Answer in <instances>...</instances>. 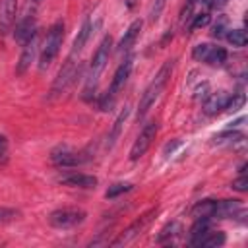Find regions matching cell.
Here are the masks:
<instances>
[{
  "instance_id": "obj_38",
  "label": "cell",
  "mask_w": 248,
  "mask_h": 248,
  "mask_svg": "<svg viewBox=\"0 0 248 248\" xmlns=\"http://www.w3.org/2000/svg\"><path fill=\"white\" fill-rule=\"evenodd\" d=\"M138 2H140V0H124V4H126V8H130V10H134V8L138 6Z\"/></svg>"
},
{
  "instance_id": "obj_3",
  "label": "cell",
  "mask_w": 248,
  "mask_h": 248,
  "mask_svg": "<svg viewBox=\"0 0 248 248\" xmlns=\"http://www.w3.org/2000/svg\"><path fill=\"white\" fill-rule=\"evenodd\" d=\"M110 50H112V37L107 35L103 37V41L99 43L95 54H93V60H91V68H89V76H87V85H85V91H83V97L89 99L91 93H95V87H97V81L108 62V56H110Z\"/></svg>"
},
{
  "instance_id": "obj_19",
  "label": "cell",
  "mask_w": 248,
  "mask_h": 248,
  "mask_svg": "<svg viewBox=\"0 0 248 248\" xmlns=\"http://www.w3.org/2000/svg\"><path fill=\"white\" fill-rule=\"evenodd\" d=\"M215 200H202V202H196V205L192 207L190 215L194 219H202V217H207V219H213V211H215Z\"/></svg>"
},
{
  "instance_id": "obj_20",
  "label": "cell",
  "mask_w": 248,
  "mask_h": 248,
  "mask_svg": "<svg viewBox=\"0 0 248 248\" xmlns=\"http://www.w3.org/2000/svg\"><path fill=\"white\" fill-rule=\"evenodd\" d=\"M209 231V219L207 217H202V219H196L194 225L190 227V244L192 246H198L202 236Z\"/></svg>"
},
{
  "instance_id": "obj_14",
  "label": "cell",
  "mask_w": 248,
  "mask_h": 248,
  "mask_svg": "<svg viewBox=\"0 0 248 248\" xmlns=\"http://www.w3.org/2000/svg\"><path fill=\"white\" fill-rule=\"evenodd\" d=\"M141 27H143V21H141V19H134V21L128 25V29L124 31V35H122V39H120V43H118V52H128V50L132 48V45L136 43V39H138L140 33H141Z\"/></svg>"
},
{
  "instance_id": "obj_9",
  "label": "cell",
  "mask_w": 248,
  "mask_h": 248,
  "mask_svg": "<svg viewBox=\"0 0 248 248\" xmlns=\"http://www.w3.org/2000/svg\"><path fill=\"white\" fill-rule=\"evenodd\" d=\"M132 68H134V56H128V58H124V62H120V66L116 68V72H114V76L110 79V85L107 89V95L110 99L116 101L118 93L124 89V85H126V81H128V78L132 74Z\"/></svg>"
},
{
  "instance_id": "obj_4",
  "label": "cell",
  "mask_w": 248,
  "mask_h": 248,
  "mask_svg": "<svg viewBox=\"0 0 248 248\" xmlns=\"http://www.w3.org/2000/svg\"><path fill=\"white\" fill-rule=\"evenodd\" d=\"M157 207H151V209H147L145 213H141L134 223H130L110 244L112 246H126V244H130L134 238H138L140 234H143L145 231H147V227L153 223V219H155V215H157Z\"/></svg>"
},
{
  "instance_id": "obj_7",
  "label": "cell",
  "mask_w": 248,
  "mask_h": 248,
  "mask_svg": "<svg viewBox=\"0 0 248 248\" xmlns=\"http://www.w3.org/2000/svg\"><path fill=\"white\" fill-rule=\"evenodd\" d=\"M50 161L56 167H78L89 161V155L85 151H76L70 145H58L50 153Z\"/></svg>"
},
{
  "instance_id": "obj_17",
  "label": "cell",
  "mask_w": 248,
  "mask_h": 248,
  "mask_svg": "<svg viewBox=\"0 0 248 248\" xmlns=\"http://www.w3.org/2000/svg\"><path fill=\"white\" fill-rule=\"evenodd\" d=\"M128 114H130V108L124 107V108L120 110V114L116 116V120L112 122V128H110V132H108V136H107V143H105L107 149H112L114 143L118 141V138H120V134H122V128H124V124H126V120H128Z\"/></svg>"
},
{
  "instance_id": "obj_6",
  "label": "cell",
  "mask_w": 248,
  "mask_h": 248,
  "mask_svg": "<svg viewBox=\"0 0 248 248\" xmlns=\"http://www.w3.org/2000/svg\"><path fill=\"white\" fill-rule=\"evenodd\" d=\"M87 213L78 207H62L48 215V223L54 229H74L85 221Z\"/></svg>"
},
{
  "instance_id": "obj_35",
  "label": "cell",
  "mask_w": 248,
  "mask_h": 248,
  "mask_svg": "<svg viewBox=\"0 0 248 248\" xmlns=\"http://www.w3.org/2000/svg\"><path fill=\"white\" fill-rule=\"evenodd\" d=\"M8 161V138L0 134V163Z\"/></svg>"
},
{
  "instance_id": "obj_33",
  "label": "cell",
  "mask_w": 248,
  "mask_h": 248,
  "mask_svg": "<svg viewBox=\"0 0 248 248\" xmlns=\"http://www.w3.org/2000/svg\"><path fill=\"white\" fill-rule=\"evenodd\" d=\"M225 31H229V29H227V19H225V17H221V19H219V21L213 25L211 35H213V37H217V39H221Z\"/></svg>"
},
{
  "instance_id": "obj_37",
  "label": "cell",
  "mask_w": 248,
  "mask_h": 248,
  "mask_svg": "<svg viewBox=\"0 0 248 248\" xmlns=\"http://www.w3.org/2000/svg\"><path fill=\"white\" fill-rule=\"evenodd\" d=\"M207 89H209V85L207 83H202V87H198V93H196V99H205L209 93H207Z\"/></svg>"
},
{
  "instance_id": "obj_32",
  "label": "cell",
  "mask_w": 248,
  "mask_h": 248,
  "mask_svg": "<svg viewBox=\"0 0 248 248\" xmlns=\"http://www.w3.org/2000/svg\"><path fill=\"white\" fill-rule=\"evenodd\" d=\"M17 211L16 209H12V207H2L0 205V223H10V221H14V219H17Z\"/></svg>"
},
{
  "instance_id": "obj_18",
  "label": "cell",
  "mask_w": 248,
  "mask_h": 248,
  "mask_svg": "<svg viewBox=\"0 0 248 248\" xmlns=\"http://www.w3.org/2000/svg\"><path fill=\"white\" fill-rule=\"evenodd\" d=\"M91 31H93V27H91V21L89 19H85L83 23H81V27H79V31H78V35H76V39H74V45H72V52L70 54H79L81 50H83V46L87 45V41H89V35H91Z\"/></svg>"
},
{
  "instance_id": "obj_25",
  "label": "cell",
  "mask_w": 248,
  "mask_h": 248,
  "mask_svg": "<svg viewBox=\"0 0 248 248\" xmlns=\"http://www.w3.org/2000/svg\"><path fill=\"white\" fill-rule=\"evenodd\" d=\"M132 188H134V184H132V182H116V184L108 186V190L105 192V198H107V200H114V198H118L120 194L130 192Z\"/></svg>"
},
{
  "instance_id": "obj_30",
  "label": "cell",
  "mask_w": 248,
  "mask_h": 248,
  "mask_svg": "<svg viewBox=\"0 0 248 248\" xmlns=\"http://www.w3.org/2000/svg\"><path fill=\"white\" fill-rule=\"evenodd\" d=\"M209 50H211V45H207V43H200V45H196V46H194L192 56H194L196 60H200V62H205V58H207Z\"/></svg>"
},
{
  "instance_id": "obj_29",
  "label": "cell",
  "mask_w": 248,
  "mask_h": 248,
  "mask_svg": "<svg viewBox=\"0 0 248 248\" xmlns=\"http://www.w3.org/2000/svg\"><path fill=\"white\" fill-rule=\"evenodd\" d=\"M244 95L242 93H236V95H232V97H229V101H227V107H225V110L227 112H236L238 108H242V105H244Z\"/></svg>"
},
{
  "instance_id": "obj_1",
  "label": "cell",
  "mask_w": 248,
  "mask_h": 248,
  "mask_svg": "<svg viewBox=\"0 0 248 248\" xmlns=\"http://www.w3.org/2000/svg\"><path fill=\"white\" fill-rule=\"evenodd\" d=\"M172 68H174V60H167L159 68V72L155 74L151 83L145 87V91H143V95H141V99L138 103V120H141L145 116V112L155 105V101L163 93V89H165V85H167V81H169V78L172 74Z\"/></svg>"
},
{
  "instance_id": "obj_8",
  "label": "cell",
  "mask_w": 248,
  "mask_h": 248,
  "mask_svg": "<svg viewBox=\"0 0 248 248\" xmlns=\"http://www.w3.org/2000/svg\"><path fill=\"white\" fill-rule=\"evenodd\" d=\"M155 134H157V122L155 120H149L143 124V128L140 130L136 141L132 143V149H130V161H138L145 155V151L149 149L151 141L155 140Z\"/></svg>"
},
{
  "instance_id": "obj_15",
  "label": "cell",
  "mask_w": 248,
  "mask_h": 248,
  "mask_svg": "<svg viewBox=\"0 0 248 248\" xmlns=\"http://www.w3.org/2000/svg\"><path fill=\"white\" fill-rule=\"evenodd\" d=\"M37 31H39V29H37V21H35V17H33V19H17L14 37H16V41H17L19 45H25Z\"/></svg>"
},
{
  "instance_id": "obj_16",
  "label": "cell",
  "mask_w": 248,
  "mask_h": 248,
  "mask_svg": "<svg viewBox=\"0 0 248 248\" xmlns=\"http://www.w3.org/2000/svg\"><path fill=\"white\" fill-rule=\"evenodd\" d=\"M242 211V205L238 200H221L215 203V211L213 217L215 219H229V217H236V213Z\"/></svg>"
},
{
  "instance_id": "obj_39",
  "label": "cell",
  "mask_w": 248,
  "mask_h": 248,
  "mask_svg": "<svg viewBox=\"0 0 248 248\" xmlns=\"http://www.w3.org/2000/svg\"><path fill=\"white\" fill-rule=\"evenodd\" d=\"M196 2H200V4H207V0H196Z\"/></svg>"
},
{
  "instance_id": "obj_5",
  "label": "cell",
  "mask_w": 248,
  "mask_h": 248,
  "mask_svg": "<svg viewBox=\"0 0 248 248\" xmlns=\"http://www.w3.org/2000/svg\"><path fill=\"white\" fill-rule=\"evenodd\" d=\"M78 72H79V66H76L74 54H70V56L66 58L64 66L60 68L58 76L54 78L52 87H50V95H48V97H50V99H54V97H60L62 93H66V91H68V87H70V85L76 81Z\"/></svg>"
},
{
  "instance_id": "obj_22",
  "label": "cell",
  "mask_w": 248,
  "mask_h": 248,
  "mask_svg": "<svg viewBox=\"0 0 248 248\" xmlns=\"http://www.w3.org/2000/svg\"><path fill=\"white\" fill-rule=\"evenodd\" d=\"M244 140V134L242 132H236V130H232V128H227L225 132H221V134H217L215 138H213V143H217V145H231V143H236V141H242Z\"/></svg>"
},
{
  "instance_id": "obj_36",
  "label": "cell",
  "mask_w": 248,
  "mask_h": 248,
  "mask_svg": "<svg viewBox=\"0 0 248 248\" xmlns=\"http://www.w3.org/2000/svg\"><path fill=\"white\" fill-rule=\"evenodd\" d=\"M229 0H207V8H211V10H219V8H223L225 4H227Z\"/></svg>"
},
{
  "instance_id": "obj_31",
  "label": "cell",
  "mask_w": 248,
  "mask_h": 248,
  "mask_svg": "<svg viewBox=\"0 0 248 248\" xmlns=\"http://www.w3.org/2000/svg\"><path fill=\"white\" fill-rule=\"evenodd\" d=\"M194 4H196V0H188L186 4H184V8H182V12H180V23L184 25L186 21H190L192 19V12H194Z\"/></svg>"
},
{
  "instance_id": "obj_10",
  "label": "cell",
  "mask_w": 248,
  "mask_h": 248,
  "mask_svg": "<svg viewBox=\"0 0 248 248\" xmlns=\"http://www.w3.org/2000/svg\"><path fill=\"white\" fill-rule=\"evenodd\" d=\"M39 48H41V39H39V31L23 45V50H21V56H19V62H17V68H16V72L21 76V74H25L27 70H29V66L35 62V56H37V52H39Z\"/></svg>"
},
{
  "instance_id": "obj_13",
  "label": "cell",
  "mask_w": 248,
  "mask_h": 248,
  "mask_svg": "<svg viewBox=\"0 0 248 248\" xmlns=\"http://www.w3.org/2000/svg\"><path fill=\"white\" fill-rule=\"evenodd\" d=\"M60 182L64 186H72V188H95L97 186V178L91 174H83V172H70L60 176Z\"/></svg>"
},
{
  "instance_id": "obj_12",
  "label": "cell",
  "mask_w": 248,
  "mask_h": 248,
  "mask_svg": "<svg viewBox=\"0 0 248 248\" xmlns=\"http://www.w3.org/2000/svg\"><path fill=\"white\" fill-rule=\"evenodd\" d=\"M229 97H231V95H229V93H225V91L209 93V95L205 97V103H203V112H205V114H209V116L223 112V110H225V107H227Z\"/></svg>"
},
{
  "instance_id": "obj_2",
  "label": "cell",
  "mask_w": 248,
  "mask_h": 248,
  "mask_svg": "<svg viewBox=\"0 0 248 248\" xmlns=\"http://www.w3.org/2000/svg\"><path fill=\"white\" fill-rule=\"evenodd\" d=\"M62 41H64V21L58 19L54 21L48 31H46V37L45 41L41 43V48H39V70H46L54 58L58 56L60 52V46H62Z\"/></svg>"
},
{
  "instance_id": "obj_11",
  "label": "cell",
  "mask_w": 248,
  "mask_h": 248,
  "mask_svg": "<svg viewBox=\"0 0 248 248\" xmlns=\"http://www.w3.org/2000/svg\"><path fill=\"white\" fill-rule=\"evenodd\" d=\"M17 0H0V31L6 33L16 23Z\"/></svg>"
},
{
  "instance_id": "obj_27",
  "label": "cell",
  "mask_w": 248,
  "mask_h": 248,
  "mask_svg": "<svg viewBox=\"0 0 248 248\" xmlns=\"http://www.w3.org/2000/svg\"><path fill=\"white\" fill-rule=\"evenodd\" d=\"M165 4H167V0H153V2H151L149 14H147L151 23H155V21L161 17V14H163V10H165Z\"/></svg>"
},
{
  "instance_id": "obj_28",
  "label": "cell",
  "mask_w": 248,
  "mask_h": 248,
  "mask_svg": "<svg viewBox=\"0 0 248 248\" xmlns=\"http://www.w3.org/2000/svg\"><path fill=\"white\" fill-rule=\"evenodd\" d=\"M209 21H211V16L209 14H198V16H192V21H190V31H198V29H202V27H205V25H209Z\"/></svg>"
},
{
  "instance_id": "obj_23",
  "label": "cell",
  "mask_w": 248,
  "mask_h": 248,
  "mask_svg": "<svg viewBox=\"0 0 248 248\" xmlns=\"http://www.w3.org/2000/svg\"><path fill=\"white\" fill-rule=\"evenodd\" d=\"M180 223L178 221H170V223H167L163 229H161V232L157 234V242L159 244H163V242H167V240H172L178 232H180Z\"/></svg>"
},
{
  "instance_id": "obj_34",
  "label": "cell",
  "mask_w": 248,
  "mask_h": 248,
  "mask_svg": "<svg viewBox=\"0 0 248 248\" xmlns=\"http://www.w3.org/2000/svg\"><path fill=\"white\" fill-rule=\"evenodd\" d=\"M231 188L236 190V192H246L248 190V178H246V174H240L236 180H232V186Z\"/></svg>"
},
{
  "instance_id": "obj_24",
  "label": "cell",
  "mask_w": 248,
  "mask_h": 248,
  "mask_svg": "<svg viewBox=\"0 0 248 248\" xmlns=\"http://www.w3.org/2000/svg\"><path fill=\"white\" fill-rule=\"evenodd\" d=\"M205 62L211 64V66H223V64L227 62V50L221 48V46H211V50H209Z\"/></svg>"
},
{
  "instance_id": "obj_26",
  "label": "cell",
  "mask_w": 248,
  "mask_h": 248,
  "mask_svg": "<svg viewBox=\"0 0 248 248\" xmlns=\"http://www.w3.org/2000/svg\"><path fill=\"white\" fill-rule=\"evenodd\" d=\"M227 41L232 45V46H244L248 43V37L242 29H229L227 31Z\"/></svg>"
},
{
  "instance_id": "obj_21",
  "label": "cell",
  "mask_w": 248,
  "mask_h": 248,
  "mask_svg": "<svg viewBox=\"0 0 248 248\" xmlns=\"http://www.w3.org/2000/svg\"><path fill=\"white\" fill-rule=\"evenodd\" d=\"M225 240H227V236H225L223 231H207V232L202 236L198 248H215V246H223Z\"/></svg>"
}]
</instances>
